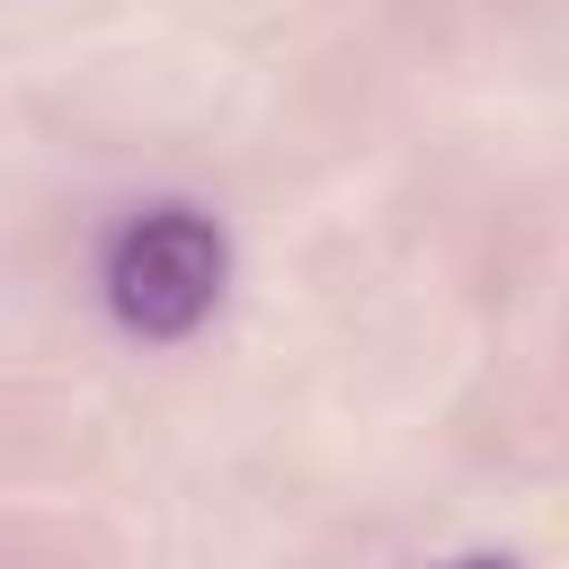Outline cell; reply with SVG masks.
I'll list each match as a JSON object with an SVG mask.
<instances>
[{
	"instance_id": "obj_1",
	"label": "cell",
	"mask_w": 569,
	"mask_h": 569,
	"mask_svg": "<svg viewBox=\"0 0 569 569\" xmlns=\"http://www.w3.org/2000/svg\"><path fill=\"white\" fill-rule=\"evenodd\" d=\"M222 293H231V231L187 196L133 204L98 249V302L142 347H187L222 311Z\"/></svg>"
},
{
	"instance_id": "obj_2",
	"label": "cell",
	"mask_w": 569,
	"mask_h": 569,
	"mask_svg": "<svg viewBox=\"0 0 569 569\" xmlns=\"http://www.w3.org/2000/svg\"><path fill=\"white\" fill-rule=\"evenodd\" d=\"M445 569H525L516 551H462V560H445Z\"/></svg>"
}]
</instances>
